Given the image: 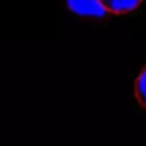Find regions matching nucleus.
Here are the masks:
<instances>
[{
	"instance_id": "f257e3e1",
	"label": "nucleus",
	"mask_w": 146,
	"mask_h": 146,
	"mask_svg": "<svg viewBox=\"0 0 146 146\" xmlns=\"http://www.w3.org/2000/svg\"><path fill=\"white\" fill-rule=\"evenodd\" d=\"M66 7L72 14L83 17H105L108 14L99 0H66Z\"/></svg>"
},
{
	"instance_id": "f03ea898",
	"label": "nucleus",
	"mask_w": 146,
	"mask_h": 146,
	"mask_svg": "<svg viewBox=\"0 0 146 146\" xmlns=\"http://www.w3.org/2000/svg\"><path fill=\"white\" fill-rule=\"evenodd\" d=\"M102 7L111 14H130L143 5L145 0H99Z\"/></svg>"
},
{
	"instance_id": "7ed1b4c3",
	"label": "nucleus",
	"mask_w": 146,
	"mask_h": 146,
	"mask_svg": "<svg viewBox=\"0 0 146 146\" xmlns=\"http://www.w3.org/2000/svg\"><path fill=\"white\" fill-rule=\"evenodd\" d=\"M133 98H135L137 104L146 110V64H143V68L135 76V80H133Z\"/></svg>"
}]
</instances>
